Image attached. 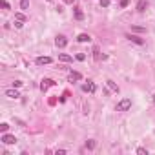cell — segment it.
<instances>
[{"instance_id":"cell-1","label":"cell","mask_w":155,"mask_h":155,"mask_svg":"<svg viewBox=\"0 0 155 155\" xmlns=\"http://www.w3.org/2000/svg\"><path fill=\"white\" fill-rule=\"evenodd\" d=\"M131 108V99H122L117 104V111H128Z\"/></svg>"},{"instance_id":"cell-2","label":"cell","mask_w":155,"mask_h":155,"mask_svg":"<svg viewBox=\"0 0 155 155\" xmlns=\"http://www.w3.org/2000/svg\"><path fill=\"white\" fill-rule=\"evenodd\" d=\"M0 140H2L4 144H15V142H17L15 135H9V133H4V135H2V139H0Z\"/></svg>"},{"instance_id":"cell-3","label":"cell","mask_w":155,"mask_h":155,"mask_svg":"<svg viewBox=\"0 0 155 155\" xmlns=\"http://www.w3.org/2000/svg\"><path fill=\"white\" fill-rule=\"evenodd\" d=\"M55 44H57V48H66V46H68V40H66V37L64 35H58L57 37V40H55Z\"/></svg>"},{"instance_id":"cell-4","label":"cell","mask_w":155,"mask_h":155,"mask_svg":"<svg viewBox=\"0 0 155 155\" xmlns=\"http://www.w3.org/2000/svg\"><path fill=\"white\" fill-rule=\"evenodd\" d=\"M51 86H55V80H51V79H44V80H42V84H40V90L46 91V90H48V88H51Z\"/></svg>"},{"instance_id":"cell-5","label":"cell","mask_w":155,"mask_h":155,"mask_svg":"<svg viewBox=\"0 0 155 155\" xmlns=\"http://www.w3.org/2000/svg\"><path fill=\"white\" fill-rule=\"evenodd\" d=\"M82 91H84V93H93V91H95V84L88 80L86 84H82Z\"/></svg>"},{"instance_id":"cell-6","label":"cell","mask_w":155,"mask_h":155,"mask_svg":"<svg viewBox=\"0 0 155 155\" xmlns=\"http://www.w3.org/2000/svg\"><path fill=\"white\" fill-rule=\"evenodd\" d=\"M35 62H37L38 66H44V64H51L53 60H51V57H38Z\"/></svg>"},{"instance_id":"cell-7","label":"cell","mask_w":155,"mask_h":155,"mask_svg":"<svg viewBox=\"0 0 155 155\" xmlns=\"http://www.w3.org/2000/svg\"><path fill=\"white\" fill-rule=\"evenodd\" d=\"M68 79H70V82H77V80H82V75L79 71H71Z\"/></svg>"},{"instance_id":"cell-8","label":"cell","mask_w":155,"mask_h":155,"mask_svg":"<svg viewBox=\"0 0 155 155\" xmlns=\"http://www.w3.org/2000/svg\"><path fill=\"white\" fill-rule=\"evenodd\" d=\"M126 38H128V40H131V42H135V44H139V46H142V44H144V40L140 38V37H135V35H126Z\"/></svg>"},{"instance_id":"cell-9","label":"cell","mask_w":155,"mask_h":155,"mask_svg":"<svg viewBox=\"0 0 155 155\" xmlns=\"http://www.w3.org/2000/svg\"><path fill=\"white\" fill-rule=\"evenodd\" d=\"M6 95H8L9 99H18V97H20V93L15 90V88H13V90H6Z\"/></svg>"},{"instance_id":"cell-10","label":"cell","mask_w":155,"mask_h":155,"mask_svg":"<svg viewBox=\"0 0 155 155\" xmlns=\"http://www.w3.org/2000/svg\"><path fill=\"white\" fill-rule=\"evenodd\" d=\"M77 40H79V42H90L91 37H90V35H86V33H80V35L77 37Z\"/></svg>"},{"instance_id":"cell-11","label":"cell","mask_w":155,"mask_h":155,"mask_svg":"<svg viewBox=\"0 0 155 155\" xmlns=\"http://www.w3.org/2000/svg\"><path fill=\"white\" fill-rule=\"evenodd\" d=\"M106 84H108V88H110L111 91H115V93H119V86H117L115 82H113V80H108Z\"/></svg>"},{"instance_id":"cell-12","label":"cell","mask_w":155,"mask_h":155,"mask_svg":"<svg viewBox=\"0 0 155 155\" xmlns=\"http://www.w3.org/2000/svg\"><path fill=\"white\" fill-rule=\"evenodd\" d=\"M144 9H146V0H139V4H137V11L142 13Z\"/></svg>"},{"instance_id":"cell-13","label":"cell","mask_w":155,"mask_h":155,"mask_svg":"<svg viewBox=\"0 0 155 155\" xmlns=\"http://www.w3.org/2000/svg\"><path fill=\"white\" fill-rule=\"evenodd\" d=\"M58 58L62 60V62H71V60H73L70 55H66V53H60V55H58Z\"/></svg>"},{"instance_id":"cell-14","label":"cell","mask_w":155,"mask_h":155,"mask_svg":"<svg viewBox=\"0 0 155 155\" xmlns=\"http://www.w3.org/2000/svg\"><path fill=\"white\" fill-rule=\"evenodd\" d=\"M75 18H77V20H82V18H84V13L80 11L79 8H75Z\"/></svg>"},{"instance_id":"cell-15","label":"cell","mask_w":155,"mask_h":155,"mask_svg":"<svg viewBox=\"0 0 155 155\" xmlns=\"http://www.w3.org/2000/svg\"><path fill=\"white\" fill-rule=\"evenodd\" d=\"M15 20H20V22H24V20H26V15H24V13H15Z\"/></svg>"},{"instance_id":"cell-16","label":"cell","mask_w":155,"mask_h":155,"mask_svg":"<svg viewBox=\"0 0 155 155\" xmlns=\"http://www.w3.org/2000/svg\"><path fill=\"white\" fill-rule=\"evenodd\" d=\"M20 8H22V9H28V8H29V0H20Z\"/></svg>"},{"instance_id":"cell-17","label":"cell","mask_w":155,"mask_h":155,"mask_svg":"<svg viewBox=\"0 0 155 155\" xmlns=\"http://www.w3.org/2000/svg\"><path fill=\"white\" fill-rule=\"evenodd\" d=\"M86 148L88 150H93L95 148V140H86Z\"/></svg>"},{"instance_id":"cell-18","label":"cell","mask_w":155,"mask_h":155,"mask_svg":"<svg viewBox=\"0 0 155 155\" xmlns=\"http://www.w3.org/2000/svg\"><path fill=\"white\" fill-rule=\"evenodd\" d=\"M8 128H9V124L2 122V124H0V131H2V133H6V131H8Z\"/></svg>"},{"instance_id":"cell-19","label":"cell","mask_w":155,"mask_h":155,"mask_svg":"<svg viewBox=\"0 0 155 155\" xmlns=\"http://www.w3.org/2000/svg\"><path fill=\"white\" fill-rule=\"evenodd\" d=\"M131 29H133V31H137V33H142V31H146L144 28H140V26H133Z\"/></svg>"},{"instance_id":"cell-20","label":"cell","mask_w":155,"mask_h":155,"mask_svg":"<svg viewBox=\"0 0 155 155\" xmlns=\"http://www.w3.org/2000/svg\"><path fill=\"white\" fill-rule=\"evenodd\" d=\"M77 60H80V62H82V60L86 58V55H84V53H77V57H75Z\"/></svg>"},{"instance_id":"cell-21","label":"cell","mask_w":155,"mask_h":155,"mask_svg":"<svg viewBox=\"0 0 155 155\" xmlns=\"http://www.w3.org/2000/svg\"><path fill=\"white\" fill-rule=\"evenodd\" d=\"M0 6H2V9H9V4L6 2V0H2V2H0Z\"/></svg>"},{"instance_id":"cell-22","label":"cell","mask_w":155,"mask_h":155,"mask_svg":"<svg viewBox=\"0 0 155 155\" xmlns=\"http://www.w3.org/2000/svg\"><path fill=\"white\" fill-rule=\"evenodd\" d=\"M24 82H22V80H15V82H13V88H20V86H22Z\"/></svg>"},{"instance_id":"cell-23","label":"cell","mask_w":155,"mask_h":155,"mask_svg":"<svg viewBox=\"0 0 155 155\" xmlns=\"http://www.w3.org/2000/svg\"><path fill=\"white\" fill-rule=\"evenodd\" d=\"M100 6H102V8H108V6H110V0H100Z\"/></svg>"},{"instance_id":"cell-24","label":"cell","mask_w":155,"mask_h":155,"mask_svg":"<svg viewBox=\"0 0 155 155\" xmlns=\"http://www.w3.org/2000/svg\"><path fill=\"white\" fill-rule=\"evenodd\" d=\"M137 153H139V155H148V152L144 150V148H139V150H137Z\"/></svg>"},{"instance_id":"cell-25","label":"cell","mask_w":155,"mask_h":155,"mask_svg":"<svg viewBox=\"0 0 155 155\" xmlns=\"http://www.w3.org/2000/svg\"><path fill=\"white\" fill-rule=\"evenodd\" d=\"M93 53H95V58H97V60H100V53H99V48H95V49H93Z\"/></svg>"},{"instance_id":"cell-26","label":"cell","mask_w":155,"mask_h":155,"mask_svg":"<svg viewBox=\"0 0 155 155\" xmlns=\"http://www.w3.org/2000/svg\"><path fill=\"white\" fill-rule=\"evenodd\" d=\"M128 4H130V0H120V8H126Z\"/></svg>"},{"instance_id":"cell-27","label":"cell","mask_w":155,"mask_h":155,"mask_svg":"<svg viewBox=\"0 0 155 155\" xmlns=\"http://www.w3.org/2000/svg\"><path fill=\"white\" fill-rule=\"evenodd\" d=\"M55 155H66V150H57Z\"/></svg>"},{"instance_id":"cell-28","label":"cell","mask_w":155,"mask_h":155,"mask_svg":"<svg viewBox=\"0 0 155 155\" xmlns=\"http://www.w3.org/2000/svg\"><path fill=\"white\" fill-rule=\"evenodd\" d=\"M15 28H18V29L22 28V22H20V20H17V22H15Z\"/></svg>"},{"instance_id":"cell-29","label":"cell","mask_w":155,"mask_h":155,"mask_svg":"<svg viewBox=\"0 0 155 155\" xmlns=\"http://www.w3.org/2000/svg\"><path fill=\"white\" fill-rule=\"evenodd\" d=\"M64 2H66V4H73V2H75V0H64Z\"/></svg>"},{"instance_id":"cell-30","label":"cell","mask_w":155,"mask_h":155,"mask_svg":"<svg viewBox=\"0 0 155 155\" xmlns=\"http://www.w3.org/2000/svg\"><path fill=\"white\" fill-rule=\"evenodd\" d=\"M153 102H155V95H153Z\"/></svg>"},{"instance_id":"cell-31","label":"cell","mask_w":155,"mask_h":155,"mask_svg":"<svg viewBox=\"0 0 155 155\" xmlns=\"http://www.w3.org/2000/svg\"><path fill=\"white\" fill-rule=\"evenodd\" d=\"M48 2H51V0H48Z\"/></svg>"}]
</instances>
